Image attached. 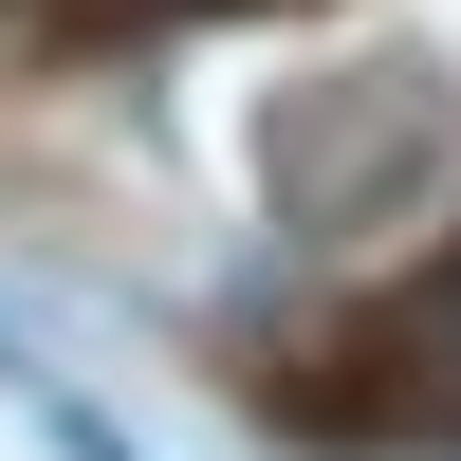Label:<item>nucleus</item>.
Listing matches in <instances>:
<instances>
[{
  "label": "nucleus",
  "instance_id": "obj_1",
  "mask_svg": "<svg viewBox=\"0 0 461 461\" xmlns=\"http://www.w3.org/2000/svg\"><path fill=\"white\" fill-rule=\"evenodd\" d=\"M295 425H351V443H461V240L425 277H388L351 332L314 351V388H277Z\"/></svg>",
  "mask_w": 461,
  "mask_h": 461
},
{
  "label": "nucleus",
  "instance_id": "obj_2",
  "mask_svg": "<svg viewBox=\"0 0 461 461\" xmlns=\"http://www.w3.org/2000/svg\"><path fill=\"white\" fill-rule=\"evenodd\" d=\"M425 167H443V130H425L406 93H369V130H351V203H406ZM277 203H295V221L332 203V130H314V111H277Z\"/></svg>",
  "mask_w": 461,
  "mask_h": 461
}]
</instances>
